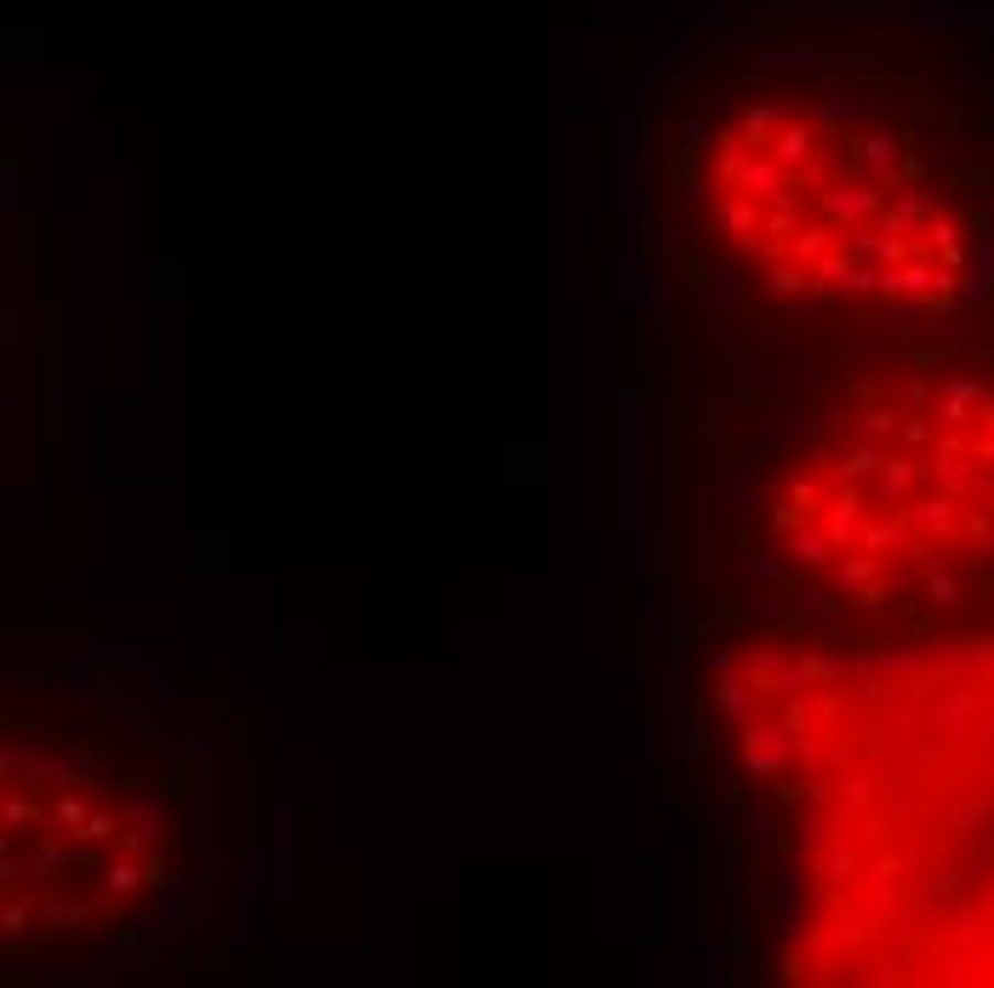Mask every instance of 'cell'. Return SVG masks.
<instances>
[{
	"instance_id": "1",
	"label": "cell",
	"mask_w": 994,
	"mask_h": 988,
	"mask_svg": "<svg viewBox=\"0 0 994 988\" xmlns=\"http://www.w3.org/2000/svg\"><path fill=\"white\" fill-rule=\"evenodd\" d=\"M675 932V851H641V937Z\"/></svg>"
},
{
	"instance_id": "2",
	"label": "cell",
	"mask_w": 994,
	"mask_h": 988,
	"mask_svg": "<svg viewBox=\"0 0 994 988\" xmlns=\"http://www.w3.org/2000/svg\"><path fill=\"white\" fill-rule=\"evenodd\" d=\"M812 435V423L806 417H794L783 401L778 406H760V417H754V446L766 451V457H783V451H801V440Z\"/></svg>"
},
{
	"instance_id": "3",
	"label": "cell",
	"mask_w": 994,
	"mask_h": 988,
	"mask_svg": "<svg viewBox=\"0 0 994 988\" xmlns=\"http://www.w3.org/2000/svg\"><path fill=\"white\" fill-rule=\"evenodd\" d=\"M789 748H794V743H789L783 732H760L754 720L743 726V766H749L754 777H778L783 761H789Z\"/></svg>"
},
{
	"instance_id": "4",
	"label": "cell",
	"mask_w": 994,
	"mask_h": 988,
	"mask_svg": "<svg viewBox=\"0 0 994 988\" xmlns=\"http://www.w3.org/2000/svg\"><path fill=\"white\" fill-rule=\"evenodd\" d=\"M126 822H131V835L120 840V851H131V858H144L149 846H160V840H166V811H160V806H149V800L126 806Z\"/></svg>"
},
{
	"instance_id": "5",
	"label": "cell",
	"mask_w": 994,
	"mask_h": 988,
	"mask_svg": "<svg viewBox=\"0 0 994 988\" xmlns=\"http://www.w3.org/2000/svg\"><path fill=\"white\" fill-rule=\"evenodd\" d=\"M92 966L97 971H126V966H166V948H155V943H104V948H92Z\"/></svg>"
},
{
	"instance_id": "6",
	"label": "cell",
	"mask_w": 994,
	"mask_h": 988,
	"mask_svg": "<svg viewBox=\"0 0 994 988\" xmlns=\"http://www.w3.org/2000/svg\"><path fill=\"white\" fill-rule=\"evenodd\" d=\"M772 914H778V926H801V869H778L772 874Z\"/></svg>"
},
{
	"instance_id": "7",
	"label": "cell",
	"mask_w": 994,
	"mask_h": 988,
	"mask_svg": "<svg viewBox=\"0 0 994 988\" xmlns=\"http://www.w3.org/2000/svg\"><path fill=\"white\" fill-rule=\"evenodd\" d=\"M749 846L754 851H783L789 846V835H783V811L778 806H749Z\"/></svg>"
},
{
	"instance_id": "8",
	"label": "cell",
	"mask_w": 994,
	"mask_h": 988,
	"mask_svg": "<svg viewBox=\"0 0 994 988\" xmlns=\"http://www.w3.org/2000/svg\"><path fill=\"white\" fill-rule=\"evenodd\" d=\"M155 920H160V932H172V926L189 920V885L183 880H166L155 892Z\"/></svg>"
},
{
	"instance_id": "9",
	"label": "cell",
	"mask_w": 994,
	"mask_h": 988,
	"mask_svg": "<svg viewBox=\"0 0 994 988\" xmlns=\"http://www.w3.org/2000/svg\"><path fill=\"white\" fill-rule=\"evenodd\" d=\"M104 885H109V897H120V903H126V897L144 885V863H131V851H126V858H115V863L104 869Z\"/></svg>"
},
{
	"instance_id": "10",
	"label": "cell",
	"mask_w": 994,
	"mask_h": 988,
	"mask_svg": "<svg viewBox=\"0 0 994 988\" xmlns=\"http://www.w3.org/2000/svg\"><path fill=\"white\" fill-rule=\"evenodd\" d=\"M738 291H743V280H738V275H726V269H715V275H709V286H704V304H709L715 315H732V304H738Z\"/></svg>"
},
{
	"instance_id": "11",
	"label": "cell",
	"mask_w": 994,
	"mask_h": 988,
	"mask_svg": "<svg viewBox=\"0 0 994 988\" xmlns=\"http://www.w3.org/2000/svg\"><path fill=\"white\" fill-rule=\"evenodd\" d=\"M778 732H783L794 748H801V743L812 737V714H806V703H801V698H789V709H783V726H778Z\"/></svg>"
},
{
	"instance_id": "12",
	"label": "cell",
	"mask_w": 994,
	"mask_h": 988,
	"mask_svg": "<svg viewBox=\"0 0 994 988\" xmlns=\"http://www.w3.org/2000/svg\"><path fill=\"white\" fill-rule=\"evenodd\" d=\"M235 869H241V909L252 914V897H257V874H263V858H257V851H241V858H235Z\"/></svg>"
},
{
	"instance_id": "13",
	"label": "cell",
	"mask_w": 994,
	"mask_h": 988,
	"mask_svg": "<svg viewBox=\"0 0 994 988\" xmlns=\"http://www.w3.org/2000/svg\"><path fill=\"white\" fill-rule=\"evenodd\" d=\"M743 577H766V583H778V577H789V566H783L778 554H754V549H749V554H743Z\"/></svg>"
},
{
	"instance_id": "14",
	"label": "cell",
	"mask_w": 994,
	"mask_h": 988,
	"mask_svg": "<svg viewBox=\"0 0 994 988\" xmlns=\"http://www.w3.org/2000/svg\"><path fill=\"white\" fill-rule=\"evenodd\" d=\"M641 851H675V835H669V822H657L652 811L641 817Z\"/></svg>"
},
{
	"instance_id": "15",
	"label": "cell",
	"mask_w": 994,
	"mask_h": 988,
	"mask_svg": "<svg viewBox=\"0 0 994 988\" xmlns=\"http://www.w3.org/2000/svg\"><path fill=\"white\" fill-rule=\"evenodd\" d=\"M115 829H120V822H115L109 811H92V817L81 822V829H75V835H81V840H109Z\"/></svg>"
},
{
	"instance_id": "16",
	"label": "cell",
	"mask_w": 994,
	"mask_h": 988,
	"mask_svg": "<svg viewBox=\"0 0 994 988\" xmlns=\"http://www.w3.org/2000/svg\"><path fill=\"white\" fill-rule=\"evenodd\" d=\"M178 754H183V761H207V754H212V737H201V732H183Z\"/></svg>"
},
{
	"instance_id": "17",
	"label": "cell",
	"mask_w": 994,
	"mask_h": 988,
	"mask_svg": "<svg viewBox=\"0 0 994 988\" xmlns=\"http://www.w3.org/2000/svg\"><path fill=\"white\" fill-rule=\"evenodd\" d=\"M46 920H52V926H81L86 909H81V903H52V909H46Z\"/></svg>"
},
{
	"instance_id": "18",
	"label": "cell",
	"mask_w": 994,
	"mask_h": 988,
	"mask_svg": "<svg viewBox=\"0 0 994 988\" xmlns=\"http://www.w3.org/2000/svg\"><path fill=\"white\" fill-rule=\"evenodd\" d=\"M704 960H709V982H726V943H720V937H709Z\"/></svg>"
},
{
	"instance_id": "19",
	"label": "cell",
	"mask_w": 994,
	"mask_h": 988,
	"mask_svg": "<svg viewBox=\"0 0 994 988\" xmlns=\"http://www.w3.org/2000/svg\"><path fill=\"white\" fill-rule=\"evenodd\" d=\"M57 822H70V829H81V822H86V806H81L75 795H63V800H57Z\"/></svg>"
},
{
	"instance_id": "20",
	"label": "cell",
	"mask_w": 994,
	"mask_h": 988,
	"mask_svg": "<svg viewBox=\"0 0 994 988\" xmlns=\"http://www.w3.org/2000/svg\"><path fill=\"white\" fill-rule=\"evenodd\" d=\"M29 914H35L29 903H7V914H0V926H7V932H23V926H29Z\"/></svg>"
},
{
	"instance_id": "21",
	"label": "cell",
	"mask_w": 994,
	"mask_h": 988,
	"mask_svg": "<svg viewBox=\"0 0 994 988\" xmlns=\"http://www.w3.org/2000/svg\"><path fill=\"white\" fill-rule=\"evenodd\" d=\"M926 588H932V601H938V606H954V577L932 572V583H926Z\"/></svg>"
},
{
	"instance_id": "22",
	"label": "cell",
	"mask_w": 994,
	"mask_h": 988,
	"mask_svg": "<svg viewBox=\"0 0 994 988\" xmlns=\"http://www.w3.org/2000/svg\"><path fill=\"white\" fill-rule=\"evenodd\" d=\"M166 880H172V869H166L160 858H149V863H144V885H149V892H160Z\"/></svg>"
},
{
	"instance_id": "23",
	"label": "cell",
	"mask_w": 994,
	"mask_h": 988,
	"mask_svg": "<svg viewBox=\"0 0 994 988\" xmlns=\"http://www.w3.org/2000/svg\"><path fill=\"white\" fill-rule=\"evenodd\" d=\"M801 977H806V966H801V954H789V960H783V982H801Z\"/></svg>"
}]
</instances>
